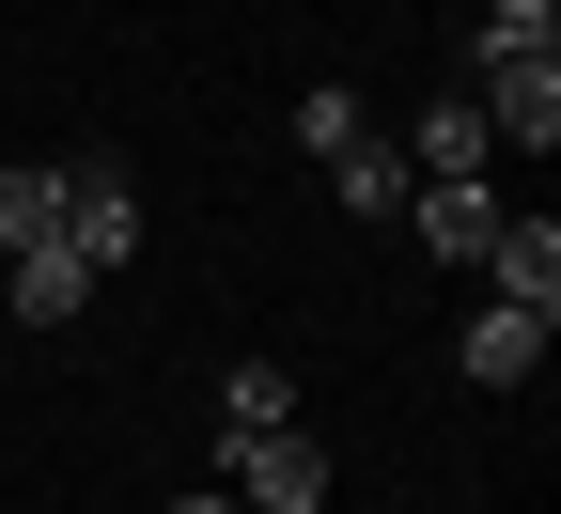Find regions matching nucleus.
I'll return each mask as SVG.
<instances>
[{"label": "nucleus", "instance_id": "1", "mask_svg": "<svg viewBox=\"0 0 561 514\" xmlns=\"http://www.w3.org/2000/svg\"><path fill=\"white\" fill-rule=\"evenodd\" d=\"M219 499H234V514H328V436H312V421L219 436Z\"/></svg>", "mask_w": 561, "mask_h": 514}, {"label": "nucleus", "instance_id": "2", "mask_svg": "<svg viewBox=\"0 0 561 514\" xmlns=\"http://www.w3.org/2000/svg\"><path fill=\"white\" fill-rule=\"evenodd\" d=\"M62 250H79L94 281L140 250V187H125V157H62Z\"/></svg>", "mask_w": 561, "mask_h": 514}, {"label": "nucleus", "instance_id": "3", "mask_svg": "<svg viewBox=\"0 0 561 514\" xmlns=\"http://www.w3.org/2000/svg\"><path fill=\"white\" fill-rule=\"evenodd\" d=\"M483 281H500V312H546V328H561V218H546V203L500 218V235H483Z\"/></svg>", "mask_w": 561, "mask_h": 514}, {"label": "nucleus", "instance_id": "4", "mask_svg": "<svg viewBox=\"0 0 561 514\" xmlns=\"http://www.w3.org/2000/svg\"><path fill=\"white\" fill-rule=\"evenodd\" d=\"M468 110H483V140H500V157H546V140H561V62H515V79H468Z\"/></svg>", "mask_w": 561, "mask_h": 514}, {"label": "nucleus", "instance_id": "5", "mask_svg": "<svg viewBox=\"0 0 561 514\" xmlns=\"http://www.w3.org/2000/svg\"><path fill=\"white\" fill-rule=\"evenodd\" d=\"M500 218H515V203L483 187V172H468V187H421V203H405V235L437 250V265H483V235H500Z\"/></svg>", "mask_w": 561, "mask_h": 514}, {"label": "nucleus", "instance_id": "6", "mask_svg": "<svg viewBox=\"0 0 561 514\" xmlns=\"http://www.w3.org/2000/svg\"><path fill=\"white\" fill-rule=\"evenodd\" d=\"M453 358H468V390H530V375H546V312H500V297H483Z\"/></svg>", "mask_w": 561, "mask_h": 514}, {"label": "nucleus", "instance_id": "7", "mask_svg": "<svg viewBox=\"0 0 561 514\" xmlns=\"http://www.w3.org/2000/svg\"><path fill=\"white\" fill-rule=\"evenodd\" d=\"M515 62H561V0H483V32H468V79H515Z\"/></svg>", "mask_w": 561, "mask_h": 514}, {"label": "nucleus", "instance_id": "8", "mask_svg": "<svg viewBox=\"0 0 561 514\" xmlns=\"http://www.w3.org/2000/svg\"><path fill=\"white\" fill-rule=\"evenodd\" d=\"M79 297H94L79 250H16V265H0V312H32V328H79Z\"/></svg>", "mask_w": 561, "mask_h": 514}, {"label": "nucleus", "instance_id": "9", "mask_svg": "<svg viewBox=\"0 0 561 514\" xmlns=\"http://www.w3.org/2000/svg\"><path fill=\"white\" fill-rule=\"evenodd\" d=\"M405 157H421V187H468V172H500V140H483V110H468V94H437Z\"/></svg>", "mask_w": 561, "mask_h": 514}, {"label": "nucleus", "instance_id": "10", "mask_svg": "<svg viewBox=\"0 0 561 514\" xmlns=\"http://www.w3.org/2000/svg\"><path fill=\"white\" fill-rule=\"evenodd\" d=\"M0 250H62V157H0Z\"/></svg>", "mask_w": 561, "mask_h": 514}, {"label": "nucleus", "instance_id": "11", "mask_svg": "<svg viewBox=\"0 0 561 514\" xmlns=\"http://www.w3.org/2000/svg\"><path fill=\"white\" fill-rule=\"evenodd\" d=\"M328 187H343V218H405V203H421V172L390 157V140H343V157H328Z\"/></svg>", "mask_w": 561, "mask_h": 514}, {"label": "nucleus", "instance_id": "12", "mask_svg": "<svg viewBox=\"0 0 561 514\" xmlns=\"http://www.w3.org/2000/svg\"><path fill=\"white\" fill-rule=\"evenodd\" d=\"M280 421H297L280 358H234V375H219V436H280Z\"/></svg>", "mask_w": 561, "mask_h": 514}, {"label": "nucleus", "instance_id": "13", "mask_svg": "<svg viewBox=\"0 0 561 514\" xmlns=\"http://www.w3.org/2000/svg\"><path fill=\"white\" fill-rule=\"evenodd\" d=\"M343 140H375V125H359L343 79H312V94H297V157H343Z\"/></svg>", "mask_w": 561, "mask_h": 514}, {"label": "nucleus", "instance_id": "14", "mask_svg": "<svg viewBox=\"0 0 561 514\" xmlns=\"http://www.w3.org/2000/svg\"><path fill=\"white\" fill-rule=\"evenodd\" d=\"M172 514H234V499H219V483H187V499H172Z\"/></svg>", "mask_w": 561, "mask_h": 514}, {"label": "nucleus", "instance_id": "15", "mask_svg": "<svg viewBox=\"0 0 561 514\" xmlns=\"http://www.w3.org/2000/svg\"><path fill=\"white\" fill-rule=\"evenodd\" d=\"M0 265H16V250H0Z\"/></svg>", "mask_w": 561, "mask_h": 514}]
</instances>
